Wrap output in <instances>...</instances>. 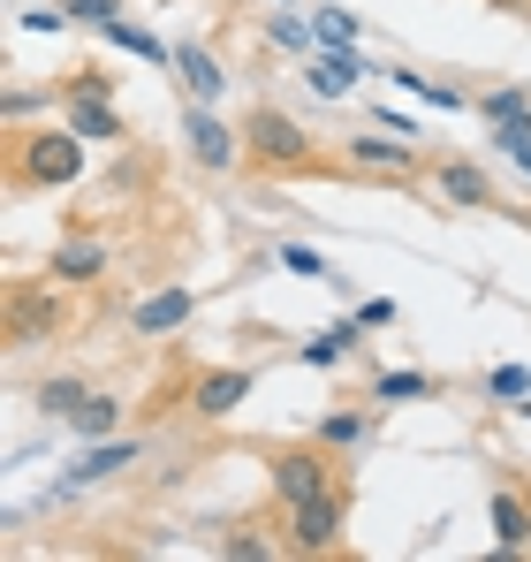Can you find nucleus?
Segmentation results:
<instances>
[{
    "instance_id": "1",
    "label": "nucleus",
    "mask_w": 531,
    "mask_h": 562,
    "mask_svg": "<svg viewBox=\"0 0 531 562\" xmlns=\"http://www.w3.org/2000/svg\"><path fill=\"white\" fill-rule=\"evenodd\" d=\"M244 160L259 176H327V183H350L357 176V168H335L319 153V137L296 114H281V106H244Z\"/></svg>"
},
{
    "instance_id": "2",
    "label": "nucleus",
    "mask_w": 531,
    "mask_h": 562,
    "mask_svg": "<svg viewBox=\"0 0 531 562\" xmlns=\"http://www.w3.org/2000/svg\"><path fill=\"white\" fill-rule=\"evenodd\" d=\"M84 183V137L77 130H8V190H69Z\"/></svg>"
},
{
    "instance_id": "3",
    "label": "nucleus",
    "mask_w": 531,
    "mask_h": 562,
    "mask_svg": "<svg viewBox=\"0 0 531 562\" xmlns=\"http://www.w3.org/2000/svg\"><path fill=\"white\" fill-rule=\"evenodd\" d=\"M259 464H266V486H273V509H289V502H312V494H335V486H350V464H342L327 441H266Z\"/></svg>"
},
{
    "instance_id": "4",
    "label": "nucleus",
    "mask_w": 531,
    "mask_h": 562,
    "mask_svg": "<svg viewBox=\"0 0 531 562\" xmlns=\"http://www.w3.org/2000/svg\"><path fill=\"white\" fill-rule=\"evenodd\" d=\"M69 319H77V289L69 281H8V304H0V335H8V350H31V342H54V335H69Z\"/></svg>"
},
{
    "instance_id": "5",
    "label": "nucleus",
    "mask_w": 531,
    "mask_h": 562,
    "mask_svg": "<svg viewBox=\"0 0 531 562\" xmlns=\"http://www.w3.org/2000/svg\"><path fill=\"white\" fill-rule=\"evenodd\" d=\"M281 540H289V555H342V540H350V486L289 502L281 509Z\"/></svg>"
},
{
    "instance_id": "6",
    "label": "nucleus",
    "mask_w": 531,
    "mask_h": 562,
    "mask_svg": "<svg viewBox=\"0 0 531 562\" xmlns=\"http://www.w3.org/2000/svg\"><path fill=\"white\" fill-rule=\"evenodd\" d=\"M61 106H69V130L84 137V145H122L129 137V122H122V106L106 92V77L99 69H77V77H61Z\"/></svg>"
},
{
    "instance_id": "7",
    "label": "nucleus",
    "mask_w": 531,
    "mask_h": 562,
    "mask_svg": "<svg viewBox=\"0 0 531 562\" xmlns=\"http://www.w3.org/2000/svg\"><path fill=\"white\" fill-rule=\"evenodd\" d=\"M182 145H190V160L205 168V176H236V153H244V137L213 114V99H190L182 106Z\"/></svg>"
},
{
    "instance_id": "8",
    "label": "nucleus",
    "mask_w": 531,
    "mask_h": 562,
    "mask_svg": "<svg viewBox=\"0 0 531 562\" xmlns=\"http://www.w3.org/2000/svg\"><path fill=\"white\" fill-rule=\"evenodd\" d=\"M251 387H259L251 366H213V373H197V387H190V418L213 426V418H228L236 403H251Z\"/></svg>"
},
{
    "instance_id": "9",
    "label": "nucleus",
    "mask_w": 531,
    "mask_h": 562,
    "mask_svg": "<svg viewBox=\"0 0 531 562\" xmlns=\"http://www.w3.org/2000/svg\"><path fill=\"white\" fill-rule=\"evenodd\" d=\"M426 176H433V190H441L448 205H501L494 176H486V168H478L471 153H441V160H433Z\"/></svg>"
},
{
    "instance_id": "10",
    "label": "nucleus",
    "mask_w": 531,
    "mask_h": 562,
    "mask_svg": "<svg viewBox=\"0 0 531 562\" xmlns=\"http://www.w3.org/2000/svg\"><path fill=\"white\" fill-rule=\"evenodd\" d=\"M190 312H197V289H152V296H145V304L129 312V327H137V335L152 342V335H176Z\"/></svg>"
},
{
    "instance_id": "11",
    "label": "nucleus",
    "mask_w": 531,
    "mask_h": 562,
    "mask_svg": "<svg viewBox=\"0 0 531 562\" xmlns=\"http://www.w3.org/2000/svg\"><path fill=\"white\" fill-rule=\"evenodd\" d=\"M46 274L69 281V289L106 281V244H91V236H77V244H54V251H46Z\"/></svg>"
},
{
    "instance_id": "12",
    "label": "nucleus",
    "mask_w": 531,
    "mask_h": 562,
    "mask_svg": "<svg viewBox=\"0 0 531 562\" xmlns=\"http://www.w3.org/2000/svg\"><path fill=\"white\" fill-rule=\"evenodd\" d=\"M494 540H501L509 555H524V548H531V502H524V486H494Z\"/></svg>"
},
{
    "instance_id": "13",
    "label": "nucleus",
    "mask_w": 531,
    "mask_h": 562,
    "mask_svg": "<svg viewBox=\"0 0 531 562\" xmlns=\"http://www.w3.org/2000/svg\"><path fill=\"white\" fill-rule=\"evenodd\" d=\"M372 434H380V411H327V418L312 426V441H327L335 457H342V449H364Z\"/></svg>"
},
{
    "instance_id": "14",
    "label": "nucleus",
    "mask_w": 531,
    "mask_h": 562,
    "mask_svg": "<svg viewBox=\"0 0 531 562\" xmlns=\"http://www.w3.org/2000/svg\"><path fill=\"white\" fill-rule=\"evenodd\" d=\"M129 464H137V441H99L91 457H77V464H69V479H61V486H99V479H114V471H129Z\"/></svg>"
},
{
    "instance_id": "15",
    "label": "nucleus",
    "mask_w": 531,
    "mask_h": 562,
    "mask_svg": "<svg viewBox=\"0 0 531 562\" xmlns=\"http://www.w3.org/2000/svg\"><path fill=\"white\" fill-rule=\"evenodd\" d=\"M84 395H91V380H77V373H54V380H38V395H31V403H38L46 418H61V426H69V418L84 411Z\"/></svg>"
},
{
    "instance_id": "16",
    "label": "nucleus",
    "mask_w": 531,
    "mask_h": 562,
    "mask_svg": "<svg viewBox=\"0 0 531 562\" xmlns=\"http://www.w3.org/2000/svg\"><path fill=\"white\" fill-rule=\"evenodd\" d=\"M114 426H122V395H106V387H91L84 411L69 418V434H77V441H106Z\"/></svg>"
},
{
    "instance_id": "17",
    "label": "nucleus",
    "mask_w": 531,
    "mask_h": 562,
    "mask_svg": "<svg viewBox=\"0 0 531 562\" xmlns=\"http://www.w3.org/2000/svg\"><path fill=\"white\" fill-rule=\"evenodd\" d=\"M221 555L228 562H273V555H289V540H266V525H228L221 532Z\"/></svg>"
},
{
    "instance_id": "18",
    "label": "nucleus",
    "mask_w": 531,
    "mask_h": 562,
    "mask_svg": "<svg viewBox=\"0 0 531 562\" xmlns=\"http://www.w3.org/2000/svg\"><path fill=\"white\" fill-rule=\"evenodd\" d=\"M494 130H509V137H524L531 130V92H486V99H471Z\"/></svg>"
},
{
    "instance_id": "19",
    "label": "nucleus",
    "mask_w": 531,
    "mask_h": 562,
    "mask_svg": "<svg viewBox=\"0 0 531 562\" xmlns=\"http://www.w3.org/2000/svg\"><path fill=\"white\" fill-rule=\"evenodd\" d=\"M426 395H441L433 373H380L372 380V403H426Z\"/></svg>"
},
{
    "instance_id": "20",
    "label": "nucleus",
    "mask_w": 531,
    "mask_h": 562,
    "mask_svg": "<svg viewBox=\"0 0 531 562\" xmlns=\"http://www.w3.org/2000/svg\"><path fill=\"white\" fill-rule=\"evenodd\" d=\"M266 31H273V46H281V54H296V61H312V54H319V23H304V15H273Z\"/></svg>"
},
{
    "instance_id": "21",
    "label": "nucleus",
    "mask_w": 531,
    "mask_h": 562,
    "mask_svg": "<svg viewBox=\"0 0 531 562\" xmlns=\"http://www.w3.org/2000/svg\"><path fill=\"white\" fill-rule=\"evenodd\" d=\"M176 69L190 77V99H221V69H213L205 46H176Z\"/></svg>"
},
{
    "instance_id": "22",
    "label": "nucleus",
    "mask_w": 531,
    "mask_h": 562,
    "mask_svg": "<svg viewBox=\"0 0 531 562\" xmlns=\"http://www.w3.org/2000/svg\"><path fill=\"white\" fill-rule=\"evenodd\" d=\"M350 160H372V168H418L410 145H387V137H350Z\"/></svg>"
},
{
    "instance_id": "23",
    "label": "nucleus",
    "mask_w": 531,
    "mask_h": 562,
    "mask_svg": "<svg viewBox=\"0 0 531 562\" xmlns=\"http://www.w3.org/2000/svg\"><path fill=\"white\" fill-rule=\"evenodd\" d=\"M312 23H319V46H335V54H350V46H357V15H350V8H319Z\"/></svg>"
},
{
    "instance_id": "24",
    "label": "nucleus",
    "mask_w": 531,
    "mask_h": 562,
    "mask_svg": "<svg viewBox=\"0 0 531 562\" xmlns=\"http://www.w3.org/2000/svg\"><path fill=\"white\" fill-rule=\"evenodd\" d=\"M350 335H357V327H335V335L304 342V366H312V373H335V366H342V350H350Z\"/></svg>"
},
{
    "instance_id": "25",
    "label": "nucleus",
    "mask_w": 531,
    "mask_h": 562,
    "mask_svg": "<svg viewBox=\"0 0 531 562\" xmlns=\"http://www.w3.org/2000/svg\"><path fill=\"white\" fill-rule=\"evenodd\" d=\"M395 85H403V92H418V99H426V106H448V114H463V106H471V99L441 92V85H418V69H395Z\"/></svg>"
},
{
    "instance_id": "26",
    "label": "nucleus",
    "mask_w": 531,
    "mask_h": 562,
    "mask_svg": "<svg viewBox=\"0 0 531 562\" xmlns=\"http://www.w3.org/2000/svg\"><path fill=\"white\" fill-rule=\"evenodd\" d=\"M486 387H494L501 403H524V395H531V373H524V366H501V373L486 380Z\"/></svg>"
},
{
    "instance_id": "27",
    "label": "nucleus",
    "mask_w": 531,
    "mask_h": 562,
    "mask_svg": "<svg viewBox=\"0 0 531 562\" xmlns=\"http://www.w3.org/2000/svg\"><path fill=\"white\" fill-rule=\"evenodd\" d=\"M69 15H84V23H99V31H106V23L122 15V0H69Z\"/></svg>"
},
{
    "instance_id": "28",
    "label": "nucleus",
    "mask_w": 531,
    "mask_h": 562,
    "mask_svg": "<svg viewBox=\"0 0 531 562\" xmlns=\"http://www.w3.org/2000/svg\"><path fill=\"white\" fill-rule=\"evenodd\" d=\"M281 267H289V274H327L319 251H304V244H281Z\"/></svg>"
},
{
    "instance_id": "29",
    "label": "nucleus",
    "mask_w": 531,
    "mask_h": 562,
    "mask_svg": "<svg viewBox=\"0 0 531 562\" xmlns=\"http://www.w3.org/2000/svg\"><path fill=\"white\" fill-rule=\"evenodd\" d=\"M494 137H501V153L517 160V176H524V183H531V130H524V137H509V130H494Z\"/></svg>"
},
{
    "instance_id": "30",
    "label": "nucleus",
    "mask_w": 531,
    "mask_h": 562,
    "mask_svg": "<svg viewBox=\"0 0 531 562\" xmlns=\"http://www.w3.org/2000/svg\"><path fill=\"white\" fill-rule=\"evenodd\" d=\"M69 8H23V31H61Z\"/></svg>"
},
{
    "instance_id": "31",
    "label": "nucleus",
    "mask_w": 531,
    "mask_h": 562,
    "mask_svg": "<svg viewBox=\"0 0 531 562\" xmlns=\"http://www.w3.org/2000/svg\"><path fill=\"white\" fill-rule=\"evenodd\" d=\"M517 228H524V236H531V213H517Z\"/></svg>"
},
{
    "instance_id": "32",
    "label": "nucleus",
    "mask_w": 531,
    "mask_h": 562,
    "mask_svg": "<svg viewBox=\"0 0 531 562\" xmlns=\"http://www.w3.org/2000/svg\"><path fill=\"white\" fill-rule=\"evenodd\" d=\"M524 418H531V395H524Z\"/></svg>"
},
{
    "instance_id": "33",
    "label": "nucleus",
    "mask_w": 531,
    "mask_h": 562,
    "mask_svg": "<svg viewBox=\"0 0 531 562\" xmlns=\"http://www.w3.org/2000/svg\"><path fill=\"white\" fill-rule=\"evenodd\" d=\"M524 502H531V479H524Z\"/></svg>"
}]
</instances>
